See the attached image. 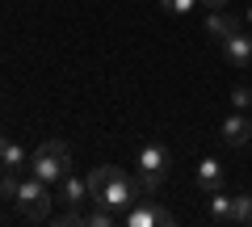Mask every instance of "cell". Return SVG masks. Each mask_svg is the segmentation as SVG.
<instances>
[{
	"instance_id": "1",
	"label": "cell",
	"mask_w": 252,
	"mask_h": 227,
	"mask_svg": "<svg viewBox=\"0 0 252 227\" xmlns=\"http://www.w3.org/2000/svg\"><path fill=\"white\" fill-rule=\"evenodd\" d=\"M30 173L42 177L46 185H59L63 177L72 173V152L63 139H42V143L30 152Z\"/></svg>"
},
{
	"instance_id": "2",
	"label": "cell",
	"mask_w": 252,
	"mask_h": 227,
	"mask_svg": "<svg viewBox=\"0 0 252 227\" xmlns=\"http://www.w3.org/2000/svg\"><path fill=\"white\" fill-rule=\"evenodd\" d=\"M139 194H143L139 177H130V173H122L118 164H109V177H105V185L93 194V206H109L118 215V210H130V206H135Z\"/></svg>"
},
{
	"instance_id": "3",
	"label": "cell",
	"mask_w": 252,
	"mask_h": 227,
	"mask_svg": "<svg viewBox=\"0 0 252 227\" xmlns=\"http://www.w3.org/2000/svg\"><path fill=\"white\" fill-rule=\"evenodd\" d=\"M135 164H139V185H143V194H156L164 185V177H168V168H172V152L164 143H143L139 156H135Z\"/></svg>"
},
{
	"instance_id": "4",
	"label": "cell",
	"mask_w": 252,
	"mask_h": 227,
	"mask_svg": "<svg viewBox=\"0 0 252 227\" xmlns=\"http://www.w3.org/2000/svg\"><path fill=\"white\" fill-rule=\"evenodd\" d=\"M13 202H17V210H21L26 219H46V215H51V206H55V198H51V190H46V181H42V177H34V173L21 177L17 198H13Z\"/></svg>"
},
{
	"instance_id": "5",
	"label": "cell",
	"mask_w": 252,
	"mask_h": 227,
	"mask_svg": "<svg viewBox=\"0 0 252 227\" xmlns=\"http://www.w3.org/2000/svg\"><path fill=\"white\" fill-rule=\"evenodd\" d=\"M126 223L130 227H172L177 219H172V210L156 206V202H135V206L126 210Z\"/></svg>"
},
{
	"instance_id": "6",
	"label": "cell",
	"mask_w": 252,
	"mask_h": 227,
	"mask_svg": "<svg viewBox=\"0 0 252 227\" xmlns=\"http://www.w3.org/2000/svg\"><path fill=\"white\" fill-rule=\"evenodd\" d=\"M219 135H223V143H227V147H248V143H252V122L244 118L240 109H235V114H227V118H223Z\"/></svg>"
},
{
	"instance_id": "7",
	"label": "cell",
	"mask_w": 252,
	"mask_h": 227,
	"mask_svg": "<svg viewBox=\"0 0 252 227\" xmlns=\"http://www.w3.org/2000/svg\"><path fill=\"white\" fill-rule=\"evenodd\" d=\"M219 46H223V59L231 67H248L252 64V38H244V30H235V34L223 38Z\"/></svg>"
},
{
	"instance_id": "8",
	"label": "cell",
	"mask_w": 252,
	"mask_h": 227,
	"mask_svg": "<svg viewBox=\"0 0 252 227\" xmlns=\"http://www.w3.org/2000/svg\"><path fill=\"white\" fill-rule=\"evenodd\" d=\"M59 202H63V206H84V202H93V194H89V177L67 173V177L59 181Z\"/></svg>"
},
{
	"instance_id": "9",
	"label": "cell",
	"mask_w": 252,
	"mask_h": 227,
	"mask_svg": "<svg viewBox=\"0 0 252 227\" xmlns=\"http://www.w3.org/2000/svg\"><path fill=\"white\" fill-rule=\"evenodd\" d=\"M223 164L215 160V156H202L198 160V190L202 194H215V190H223Z\"/></svg>"
},
{
	"instance_id": "10",
	"label": "cell",
	"mask_w": 252,
	"mask_h": 227,
	"mask_svg": "<svg viewBox=\"0 0 252 227\" xmlns=\"http://www.w3.org/2000/svg\"><path fill=\"white\" fill-rule=\"evenodd\" d=\"M235 30H240V21H235V17H231L227 9H210V13H206V34L215 38V42H223V38H231Z\"/></svg>"
},
{
	"instance_id": "11",
	"label": "cell",
	"mask_w": 252,
	"mask_h": 227,
	"mask_svg": "<svg viewBox=\"0 0 252 227\" xmlns=\"http://www.w3.org/2000/svg\"><path fill=\"white\" fill-rule=\"evenodd\" d=\"M0 164H4L9 173H21L30 164V156H26V147H21L17 139H0Z\"/></svg>"
},
{
	"instance_id": "12",
	"label": "cell",
	"mask_w": 252,
	"mask_h": 227,
	"mask_svg": "<svg viewBox=\"0 0 252 227\" xmlns=\"http://www.w3.org/2000/svg\"><path fill=\"white\" fill-rule=\"evenodd\" d=\"M206 215L215 219V223H231V194L215 190V194H210V206H206Z\"/></svg>"
},
{
	"instance_id": "13",
	"label": "cell",
	"mask_w": 252,
	"mask_h": 227,
	"mask_svg": "<svg viewBox=\"0 0 252 227\" xmlns=\"http://www.w3.org/2000/svg\"><path fill=\"white\" fill-rule=\"evenodd\" d=\"M231 223L252 227V194H235L231 198Z\"/></svg>"
},
{
	"instance_id": "14",
	"label": "cell",
	"mask_w": 252,
	"mask_h": 227,
	"mask_svg": "<svg viewBox=\"0 0 252 227\" xmlns=\"http://www.w3.org/2000/svg\"><path fill=\"white\" fill-rule=\"evenodd\" d=\"M17 185H21V177L4 168V177H0V198H4V202H13V198H17Z\"/></svg>"
},
{
	"instance_id": "15",
	"label": "cell",
	"mask_w": 252,
	"mask_h": 227,
	"mask_svg": "<svg viewBox=\"0 0 252 227\" xmlns=\"http://www.w3.org/2000/svg\"><path fill=\"white\" fill-rule=\"evenodd\" d=\"M231 105L240 109V114L252 109V89H248V84H235V89H231Z\"/></svg>"
},
{
	"instance_id": "16",
	"label": "cell",
	"mask_w": 252,
	"mask_h": 227,
	"mask_svg": "<svg viewBox=\"0 0 252 227\" xmlns=\"http://www.w3.org/2000/svg\"><path fill=\"white\" fill-rule=\"evenodd\" d=\"M84 223H93V227H114V210H109V206L89 210V215H84Z\"/></svg>"
},
{
	"instance_id": "17",
	"label": "cell",
	"mask_w": 252,
	"mask_h": 227,
	"mask_svg": "<svg viewBox=\"0 0 252 227\" xmlns=\"http://www.w3.org/2000/svg\"><path fill=\"white\" fill-rule=\"evenodd\" d=\"M105 177H109V164H101V168H93V173H89V194H97L101 185H105Z\"/></svg>"
},
{
	"instance_id": "18",
	"label": "cell",
	"mask_w": 252,
	"mask_h": 227,
	"mask_svg": "<svg viewBox=\"0 0 252 227\" xmlns=\"http://www.w3.org/2000/svg\"><path fill=\"white\" fill-rule=\"evenodd\" d=\"M160 4H164V9H168V13H181V17H185V13L193 9L198 0H160Z\"/></svg>"
},
{
	"instance_id": "19",
	"label": "cell",
	"mask_w": 252,
	"mask_h": 227,
	"mask_svg": "<svg viewBox=\"0 0 252 227\" xmlns=\"http://www.w3.org/2000/svg\"><path fill=\"white\" fill-rule=\"evenodd\" d=\"M202 4H210V9H223V4H227V0H202Z\"/></svg>"
},
{
	"instance_id": "20",
	"label": "cell",
	"mask_w": 252,
	"mask_h": 227,
	"mask_svg": "<svg viewBox=\"0 0 252 227\" xmlns=\"http://www.w3.org/2000/svg\"><path fill=\"white\" fill-rule=\"evenodd\" d=\"M248 26H252V4H248Z\"/></svg>"
},
{
	"instance_id": "21",
	"label": "cell",
	"mask_w": 252,
	"mask_h": 227,
	"mask_svg": "<svg viewBox=\"0 0 252 227\" xmlns=\"http://www.w3.org/2000/svg\"><path fill=\"white\" fill-rule=\"evenodd\" d=\"M0 206H4V198H0Z\"/></svg>"
}]
</instances>
